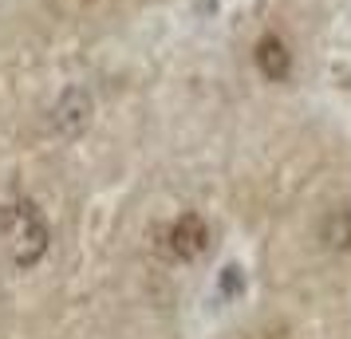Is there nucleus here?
Segmentation results:
<instances>
[{
    "mask_svg": "<svg viewBox=\"0 0 351 339\" xmlns=\"http://www.w3.org/2000/svg\"><path fill=\"white\" fill-rule=\"evenodd\" d=\"M0 241H4V253H8V260L16 268L40 264L51 249V225L44 217V210L36 201H28V197L4 205V213H0Z\"/></svg>",
    "mask_w": 351,
    "mask_h": 339,
    "instance_id": "obj_1",
    "label": "nucleus"
},
{
    "mask_svg": "<svg viewBox=\"0 0 351 339\" xmlns=\"http://www.w3.org/2000/svg\"><path fill=\"white\" fill-rule=\"evenodd\" d=\"M209 225L202 213H182L174 225H170V233H166V244H170V253H174L178 260H197L209 253Z\"/></svg>",
    "mask_w": 351,
    "mask_h": 339,
    "instance_id": "obj_2",
    "label": "nucleus"
},
{
    "mask_svg": "<svg viewBox=\"0 0 351 339\" xmlns=\"http://www.w3.org/2000/svg\"><path fill=\"white\" fill-rule=\"evenodd\" d=\"M48 123L60 138H75V134L87 130V123H91V95H87L83 87H67L64 95L56 99Z\"/></svg>",
    "mask_w": 351,
    "mask_h": 339,
    "instance_id": "obj_3",
    "label": "nucleus"
},
{
    "mask_svg": "<svg viewBox=\"0 0 351 339\" xmlns=\"http://www.w3.org/2000/svg\"><path fill=\"white\" fill-rule=\"evenodd\" d=\"M256 67H261V75L269 83H285L292 75V51L280 36H261L256 40Z\"/></svg>",
    "mask_w": 351,
    "mask_h": 339,
    "instance_id": "obj_4",
    "label": "nucleus"
},
{
    "mask_svg": "<svg viewBox=\"0 0 351 339\" xmlns=\"http://www.w3.org/2000/svg\"><path fill=\"white\" fill-rule=\"evenodd\" d=\"M319 241L328 249H351V210L339 205L319 221Z\"/></svg>",
    "mask_w": 351,
    "mask_h": 339,
    "instance_id": "obj_5",
    "label": "nucleus"
}]
</instances>
